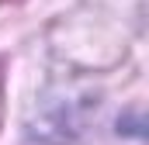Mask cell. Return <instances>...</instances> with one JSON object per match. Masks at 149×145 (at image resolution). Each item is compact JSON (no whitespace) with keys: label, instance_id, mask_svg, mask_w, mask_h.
<instances>
[{"label":"cell","instance_id":"1","mask_svg":"<svg viewBox=\"0 0 149 145\" xmlns=\"http://www.w3.org/2000/svg\"><path fill=\"white\" fill-rule=\"evenodd\" d=\"M0 3H3V0H0Z\"/></svg>","mask_w":149,"mask_h":145}]
</instances>
